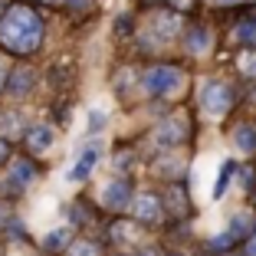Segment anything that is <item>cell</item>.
Listing matches in <instances>:
<instances>
[{"instance_id": "obj_11", "label": "cell", "mask_w": 256, "mask_h": 256, "mask_svg": "<svg viewBox=\"0 0 256 256\" xmlns=\"http://www.w3.org/2000/svg\"><path fill=\"white\" fill-rule=\"evenodd\" d=\"M96 158H98V151H96V148H89V151L82 154V158H79V164L72 168L69 181H86V178H89V171L96 168Z\"/></svg>"}, {"instance_id": "obj_23", "label": "cell", "mask_w": 256, "mask_h": 256, "mask_svg": "<svg viewBox=\"0 0 256 256\" xmlns=\"http://www.w3.org/2000/svg\"><path fill=\"white\" fill-rule=\"evenodd\" d=\"M236 236L234 234H226V236H217V240H210V250H226V246H234Z\"/></svg>"}, {"instance_id": "obj_3", "label": "cell", "mask_w": 256, "mask_h": 256, "mask_svg": "<svg viewBox=\"0 0 256 256\" xmlns=\"http://www.w3.org/2000/svg\"><path fill=\"white\" fill-rule=\"evenodd\" d=\"M142 82H144V89H148L151 96H171V92L181 89L184 72L178 66H154V69H148V72H144Z\"/></svg>"}, {"instance_id": "obj_30", "label": "cell", "mask_w": 256, "mask_h": 256, "mask_svg": "<svg viewBox=\"0 0 256 256\" xmlns=\"http://www.w3.org/2000/svg\"><path fill=\"white\" fill-rule=\"evenodd\" d=\"M138 256H161V253H158V250H154V246H144V250H142V253H138Z\"/></svg>"}, {"instance_id": "obj_35", "label": "cell", "mask_w": 256, "mask_h": 256, "mask_svg": "<svg viewBox=\"0 0 256 256\" xmlns=\"http://www.w3.org/2000/svg\"><path fill=\"white\" fill-rule=\"evenodd\" d=\"M144 4H154V0H144Z\"/></svg>"}, {"instance_id": "obj_36", "label": "cell", "mask_w": 256, "mask_h": 256, "mask_svg": "<svg viewBox=\"0 0 256 256\" xmlns=\"http://www.w3.org/2000/svg\"><path fill=\"white\" fill-rule=\"evenodd\" d=\"M224 256H234V253H224Z\"/></svg>"}, {"instance_id": "obj_21", "label": "cell", "mask_w": 256, "mask_h": 256, "mask_svg": "<svg viewBox=\"0 0 256 256\" xmlns=\"http://www.w3.org/2000/svg\"><path fill=\"white\" fill-rule=\"evenodd\" d=\"M168 7H171L174 14H190V10L197 7V0H168Z\"/></svg>"}, {"instance_id": "obj_16", "label": "cell", "mask_w": 256, "mask_h": 256, "mask_svg": "<svg viewBox=\"0 0 256 256\" xmlns=\"http://www.w3.org/2000/svg\"><path fill=\"white\" fill-rule=\"evenodd\" d=\"M69 243H72V236H69V230H53V234L46 236V243H43V246L50 250V253H56V250H66Z\"/></svg>"}, {"instance_id": "obj_25", "label": "cell", "mask_w": 256, "mask_h": 256, "mask_svg": "<svg viewBox=\"0 0 256 256\" xmlns=\"http://www.w3.org/2000/svg\"><path fill=\"white\" fill-rule=\"evenodd\" d=\"M118 33H122V36L132 33V16H118Z\"/></svg>"}, {"instance_id": "obj_7", "label": "cell", "mask_w": 256, "mask_h": 256, "mask_svg": "<svg viewBox=\"0 0 256 256\" xmlns=\"http://www.w3.org/2000/svg\"><path fill=\"white\" fill-rule=\"evenodd\" d=\"M230 40H234V43H243L246 50H256V16L236 20L234 30H230Z\"/></svg>"}, {"instance_id": "obj_19", "label": "cell", "mask_w": 256, "mask_h": 256, "mask_svg": "<svg viewBox=\"0 0 256 256\" xmlns=\"http://www.w3.org/2000/svg\"><path fill=\"white\" fill-rule=\"evenodd\" d=\"M138 224V220H135ZM135 224H128V220H115L112 224V234H115V240L118 243H128V240H135V236H132V230H135Z\"/></svg>"}, {"instance_id": "obj_37", "label": "cell", "mask_w": 256, "mask_h": 256, "mask_svg": "<svg viewBox=\"0 0 256 256\" xmlns=\"http://www.w3.org/2000/svg\"><path fill=\"white\" fill-rule=\"evenodd\" d=\"M253 16H256V7H253Z\"/></svg>"}, {"instance_id": "obj_6", "label": "cell", "mask_w": 256, "mask_h": 256, "mask_svg": "<svg viewBox=\"0 0 256 256\" xmlns=\"http://www.w3.org/2000/svg\"><path fill=\"white\" fill-rule=\"evenodd\" d=\"M102 204H106L112 214H118V210H125L128 204H132V184L128 181H108L106 184V190H102Z\"/></svg>"}, {"instance_id": "obj_5", "label": "cell", "mask_w": 256, "mask_h": 256, "mask_svg": "<svg viewBox=\"0 0 256 256\" xmlns=\"http://www.w3.org/2000/svg\"><path fill=\"white\" fill-rule=\"evenodd\" d=\"M161 197H154V194H138L135 200H132V210H135V220L138 224H161V214H164V207H161Z\"/></svg>"}, {"instance_id": "obj_29", "label": "cell", "mask_w": 256, "mask_h": 256, "mask_svg": "<svg viewBox=\"0 0 256 256\" xmlns=\"http://www.w3.org/2000/svg\"><path fill=\"white\" fill-rule=\"evenodd\" d=\"M246 256H256V236H250V240H246Z\"/></svg>"}, {"instance_id": "obj_32", "label": "cell", "mask_w": 256, "mask_h": 256, "mask_svg": "<svg viewBox=\"0 0 256 256\" xmlns=\"http://www.w3.org/2000/svg\"><path fill=\"white\" fill-rule=\"evenodd\" d=\"M4 10H7V7H4V0H0V16H4Z\"/></svg>"}, {"instance_id": "obj_34", "label": "cell", "mask_w": 256, "mask_h": 256, "mask_svg": "<svg viewBox=\"0 0 256 256\" xmlns=\"http://www.w3.org/2000/svg\"><path fill=\"white\" fill-rule=\"evenodd\" d=\"M168 256H181V253H168Z\"/></svg>"}, {"instance_id": "obj_31", "label": "cell", "mask_w": 256, "mask_h": 256, "mask_svg": "<svg viewBox=\"0 0 256 256\" xmlns=\"http://www.w3.org/2000/svg\"><path fill=\"white\" fill-rule=\"evenodd\" d=\"M89 0H69V7H86Z\"/></svg>"}, {"instance_id": "obj_22", "label": "cell", "mask_w": 256, "mask_h": 256, "mask_svg": "<svg viewBox=\"0 0 256 256\" xmlns=\"http://www.w3.org/2000/svg\"><path fill=\"white\" fill-rule=\"evenodd\" d=\"M240 184H243L246 190H253V184H256V168H253V164H246V168L240 171Z\"/></svg>"}, {"instance_id": "obj_27", "label": "cell", "mask_w": 256, "mask_h": 256, "mask_svg": "<svg viewBox=\"0 0 256 256\" xmlns=\"http://www.w3.org/2000/svg\"><path fill=\"white\" fill-rule=\"evenodd\" d=\"M7 220H10V207L0 200V226H7Z\"/></svg>"}, {"instance_id": "obj_12", "label": "cell", "mask_w": 256, "mask_h": 256, "mask_svg": "<svg viewBox=\"0 0 256 256\" xmlns=\"http://www.w3.org/2000/svg\"><path fill=\"white\" fill-rule=\"evenodd\" d=\"M184 43H188L190 53H200V50H207L210 36H207V30H204V26H190V30H188V40H184Z\"/></svg>"}, {"instance_id": "obj_26", "label": "cell", "mask_w": 256, "mask_h": 256, "mask_svg": "<svg viewBox=\"0 0 256 256\" xmlns=\"http://www.w3.org/2000/svg\"><path fill=\"white\" fill-rule=\"evenodd\" d=\"M7 158H10V142L0 138V164H7Z\"/></svg>"}, {"instance_id": "obj_33", "label": "cell", "mask_w": 256, "mask_h": 256, "mask_svg": "<svg viewBox=\"0 0 256 256\" xmlns=\"http://www.w3.org/2000/svg\"><path fill=\"white\" fill-rule=\"evenodd\" d=\"M220 4H236V0H220Z\"/></svg>"}, {"instance_id": "obj_9", "label": "cell", "mask_w": 256, "mask_h": 256, "mask_svg": "<svg viewBox=\"0 0 256 256\" xmlns=\"http://www.w3.org/2000/svg\"><path fill=\"white\" fill-rule=\"evenodd\" d=\"M50 144H53V128L50 125H36L26 132V148L30 151H46Z\"/></svg>"}, {"instance_id": "obj_17", "label": "cell", "mask_w": 256, "mask_h": 256, "mask_svg": "<svg viewBox=\"0 0 256 256\" xmlns=\"http://www.w3.org/2000/svg\"><path fill=\"white\" fill-rule=\"evenodd\" d=\"M66 256H98V246L92 240H72L66 246Z\"/></svg>"}, {"instance_id": "obj_15", "label": "cell", "mask_w": 256, "mask_h": 256, "mask_svg": "<svg viewBox=\"0 0 256 256\" xmlns=\"http://www.w3.org/2000/svg\"><path fill=\"white\" fill-rule=\"evenodd\" d=\"M33 174H36V171H33V161H16V164H14V178H10V181H14L16 188H23V184L33 181Z\"/></svg>"}, {"instance_id": "obj_2", "label": "cell", "mask_w": 256, "mask_h": 256, "mask_svg": "<svg viewBox=\"0 0 256 256\" xmlns=\"http://www.w3.org/2000/svg\"><path fill=\"white\" fill-rule=\"evenodd\" d=\"M190 132H194L190 115L184 112V108H178V112H171L158 128H154V142L164 144V148H174V144H184V142H188Z\"/></svg>"}, {"instance_id": "obj_1", "label": "cell", "mask_w": 256, "mask_h": 256, "mask_svg": "<svg viewBox=\"0 0 256 256\" xmlns=\"http://www.w3.org/2000/svg\"><path fill=\"white\" fill-rule=\"evenodd\" d=\"M43 16L26 4H10L0 16V46L14 56H33L43 43Z\"/></svg>"}, {"instance_id": "obj_8", "label": "cell", "mask_w": 256, "mask_h": 256, "mask_svg": "<svg viewBox=\"0 0 256 256\" xmlns=\"http://www.w3.org/2000/svg\"><path fill=\"white\" fill-rule=\"evenodd\" d=\"M33 82H36V72H33V69H26V66H20V69H14V72H10L7 92H10V96H26V92L33 89Z\"/></svg>"}, {"instance_id": "obj_18", "label": "cell", "mask_w": 256, "mask_h": 256, "mask_svg": "<svg viewBox=\"0 0 256 256\" xmlns=\"http://www.w3.org/2000/svg\"><path fill=\"white\" fill-rule=\"evenodd\" d=\"M234 174H236V164L234 161H224V168H220V181H217V188H214V197H224V190H226V184H230Z\"/></svg>"}, {"instance_id": "obj_13", "label": "cell", "mask_w": 256, "mask_h": 256, "mask_svg": "<svg viewBox=\"0 0 256 256\" xmlns=\"http://www.w3.org/2000/svg\"><path fill=\"white\" fill-rule=\"evenodd\" d=\"M236 144H240L246 154H256V128H250V125H240L236 128Z\"/></svg>"}, {"instance_id": "obj_4", "label": "cell", "mask_w": 256, "mask_h": 256, "mask_svg": "<svg viewBox=\"0 0 256 256\" xmlns=\"http://www.w3.org/2000/svg\"><path fill=\"white\" fill-rule=\"evenodd\" d=\"M234 89L226 82H204V89H200V102H204V108L210 115H224V112H230V106H234Z\"/></svg>"}, {"instance_id": "obj_14", "label": "cell", "mask_w": 256, "mask_h": 256, "mask_svg": "<svg viewBox=\"0 0 256 256\" xmlns=\"http://www.w3.org/2000/svg\"><path fill=\"white\" fill-rule=\"evenodd\" d=\"M236 69H240L246 79H256V50H243L236 56Z\"/></svg>"}, {"instance_id": "obj_20", "label": "cell", "mask_w": 256, "mask_h": 256, "mask_svg": "<svg viewBox=\"0 0 256 256\" xmlns=\"http://www.w3.org/2000/svg\"><path fill=\"white\" fill-rule=\"evenodd\" d=\"M154 30H158L161 36H174V33H178V20H174V16H164V20H158Z\"/></svg>"}, {"instance_id": "obj_38", "label": "cell", "mask_w": 256, "mask_h": 256, "mask_svg": "<svg viewBox=\"0 0 256 256\" xmlns=\"http://www.w3.org/2000/svg\"><path fill=\"white\" fill-rule=\"evenodd\" d=\"M46 4H53V0H46Z\"/></svg>"}, {"instance_id": "obj_10", "label": "cell", "mask_w": 256, "mask_h": 256, "mask_svg": "<svg viewBox=\"0 0 256 256\" xmlns=\"http://www.w3.org/2000/svg\"><path fill=\"white\" fill-rule=\"evenodd\" d=\"M164 204H171V210H174V214H188L190 200H188V190H184L181 181H174L171 188L164 190Z\"/></svg>"}, {"instance_id": "obj_28", "label": "cell", "mask_w": 256, "mask_h": 256, "mask_svg": "<svg viewBox=\"0 0 256 256\" xmlns=\"http://www.w3.org/2000/svg\"><path fill=\"white\" fill-rule=\"evenodd\" d=\"M7 79H10V72H7V69H4V62H0V92L7 89Z\"/></svg>"}, {"instance_id": "obj_24", "label": "cell", "mask_w": 256, "mask_h": 256, "mask_svg": "<svg viewBox=\"0 0 256 256\" xmlns=\"http://www.w3.org/2000/svg\"><path fill=\"white\" fill-rule=\"evenodd\" d=\"M72 220H76V224H89L92 214H89V210H82V204H76V207H72Z\"/></svg>"}]
</instances>
